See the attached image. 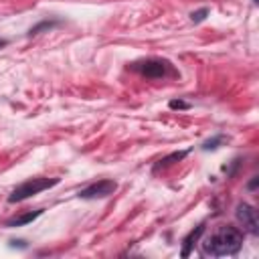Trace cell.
I'll return each mask as SVG.
<instances>
[{"label":"cell","instance_id":"6da1fadb","mask_svg":"<svg viewBox=\"0 0 259 259\" xmlns=\"http://www.w3.org/2000/svg\"><path fill=\"white\" fill-rule=\"evenodd\" d=\"M243 245V233L231 225L217 229L204 243H202V255L210 257H227L239 253Z\"/></svg>","mask_w":259,"mask_h":259},{"label":"cell","instance_id":"7a4b0ae2","mask_svg":"<svg viewBox=\"0 0 259 259\" xmlns=\"http://www.w3.org/2000/svg\"><path fill=\"white\" fill-rule=\"evenodd\" d=\"M59 184V178H30V180H24L22 184H18L10 196H8V202H20L24 198H30L47 188H53Z\"/></svg>","mask_w":259,"mask_h":259},{"label":"cell","instance_id":"8fae6325","mask_svg":"<svg viewBox=\"0 0 259 259\" xmlns=\"http://www.w3.org/2000/svg\"><path fill=\"white\" fill-rule=\"evenodd\" d=\"M57 22H49V20H45V22H40V24H36V26H32L30 30H28V34H36L40 28H53Z\"/></svg>","mask_w":259,"mask_h":259},{"label":"cell","instance_id":"7c38bea8","mask_svg":"<svg viewBox=\"0 0 259 259\" xmlns=\"http://www.w3.org/2000/svg\"><path fill=\"white\" fill-rule=\"evenodd\" d=\"M170 107H172V109H188L190 105H188L186 101H180V99H172V101H170Z\"/></svg>","mask_w":259,"mask_h":259},{"label":"cell","instance_id":"277c9868","mask_svg":"<svg viewBox=\"0 0 259 259\" xmlns=\"http://www.w3.org/2000/svg\"><path fill=\"white\" fill-rule=\"evenodd\" d=\"M115 188H117V184H115L113 180H97V182L89 184L87 188H83V190L79 192V196H81V198H87V200H89V198H105V196L113 194Z\"/></svg>","mask_w":259,"mask_h":259},{"label":"cell","instance_id":"5b68a950","mask_svg":"<svg viewBox=\"0 0 259 259\" xmlns=\"http://www.w3.org/2000/svg\"><path fill=\"white\" fill-rule=\"evenodd\" d=\"M134 69H138L142 75L146 77H152V79H158L166 73V63L164 61H158V59H148L144 63H138L134 65Z\"/></svg>","mask_w":259,"mask_h":259},{"label":"cell","instance_id":"5bb4252c","mask_svg":"<svg viewBox=\"0 0 259 259\" xmlns=\"http://www.w3.org/2000/svg\"><path fill=\"white\" fill-rule=\"evenodd\" d=\"M2 47H6V40H4V38H0V49H2Z\"/></svg>","mask_w":259,"mask_h":259},{"label":"cell","instance_id":"4fadbf2b","mask_svg":"<svg viewBox=\"0 0 259 259\" xmlns=\"http://www.w3.org/2000/svg\"><path fill=\"white\" fill-rule=\"evenodd\" d=\"M255 186H257V178H253V180L249 182V188H255Z\"/></svg>","mask_w":259,"mask_h":259},{"label":"cell","instance_id":"52a82bcc","mask_svg":"<svg viewBox=\"0 0 259 259\" xmlns=\"http://www.w3.org/2000/svg\"><path fill=\"white\" fill-rule=\"evenodd\" d=\"M40 214H42L40 208H38V210L24 212V214H18V217H14V219H8V221H6V227H22V225H28V223H32L34 219H38Z\"/></svg>","mask_w":259,"mask_h":259},{"label":"cell","instance_id":"ba28073f","mask_svg":"<svg viewBox=\"0 0 259 259\" xmlns=\"http://www.w3.org/2000/svg\"><path fill=\"white\" fill-rule=\"evenodd\" d=\"M186 154H188V150H180V152H172V154H168L166 158H162L156 166H154V170H160V168H166V166H170V164H174V162H180L182 158H186Z\"/></svg>","mask_w":259,"mask_h":259},{"label":"cell","instance_id":"30bf717a","mask_svg":"<svg viewBox=\"0 0 259 259\" xmlns=\"http://www.w3.org/2000/svg\"><path fill=\"white\" fill-rule=\"evenodd\" d=\"M208 14V8H200V10H196V12H192L190 14V18H192V22H200V20H204V16Z\"/></svg>","mask_w":259,"mask_h":259},{"label":"cell","instance_id":"9a60e30c","mask_svg":"<svg viewBox=\"0 0 259 259\" xmlns=\"http://www.w3.org/2000/svg\"><path fill=\"white\" fill-rule=\"evenodd\" d=\"M253 2H257V0H253Z\"/></svg>","mask_w":259,"mask_h":259},{"label":"cell","instance_id":"3957f363","mask_svg":"<svg viewBox=\"0 0 259 259\" xmlns=\"http://www.w3.org/2000/svg\"><path fill=\"white\" fill-rule=\"evenodd\" d=\"M235 214H237L239 223L243 225V229H245L247 233H251V235H257V233H259L257 212H255V208H253L251 204H247V202H239Z\"/></svg>","mask_w":259,"mask_h":259},{"label":"cell","instance_id":"9c48e42d","mask_svg":"<svg viewBox=\"0 0 259 259\" xmlns=\"http://www.w3.org/2000/svg\"><path fill=\"white\" fill-rule=\"evenodd\" d=\"M221 142H225V136H214L202 144V150H214V148H219Z\"/></svg>","mask_w":259,"mask_h":259},{"label":"cell","instance_id":"8992f818","mask_svg":"<svg viewBox=\"0 0 259 259\" xmlns=\"http://www.w3.org/2000/svg\"><path fill=\"white\" fill-rule=\"evenodd\" d=\"M204 233V223H200L196 229H192L186 237H184V247H182V257H188L190 255V251H192V247H194V243L200 239V235Z\"/></svg>","mask_w":259,"mask_h":259}]
</instances>
